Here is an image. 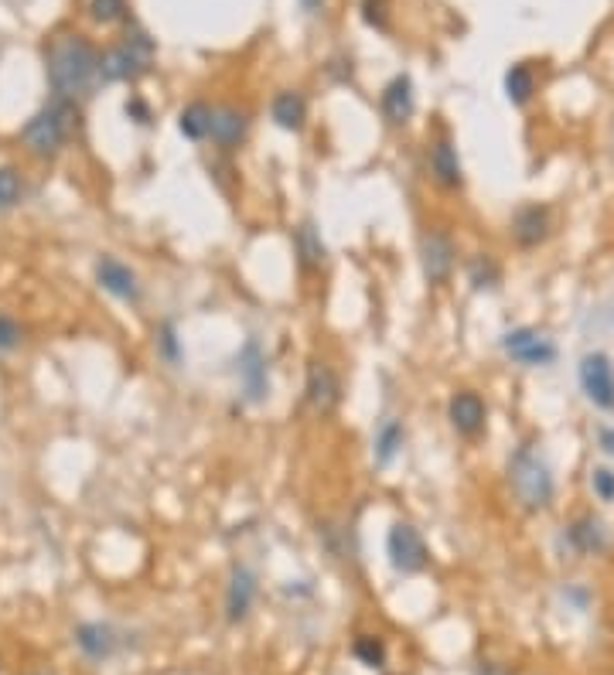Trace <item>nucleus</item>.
Listing matches in <instances>:
<instances>
[{
    "mask_svg": "<svg viewBox=\"0 0 614 675\" xmlns=\"http://www.w3.org/2000/svg\"><path fill=\"white\" fill-rule=\"evenodd\" d=\"M454 263H458V249H454V239L447 236L444 229H427L420 236V270L423 280L430 287H441V283L451 280Z\"/></svg>",
    "mask_w": 614,
    "mask_h": 675,
    "instance_id": "obj_6",
    "label": "nucleus"
},
{
    "mask_svg": "<svg viewBox=\"0 0 614 675\" xmlns=\"http://www.w3.org/2000/svg\"><path fill=\"white\" fill-rule=\"evenodd\" d=\"M294 249H297V263H301L304 273H318L321 266H325V260H328V246H325V239H321V232H318V225H314V222L297 225Z\"/></svg>",
    "mask_w": 614,
    "mask_h": 675,
    "instance_id": "obj_18",
    "label": "nucleus"
},
{
    "mask_svg": "<svg viewBox=\"0 0 614 675\" xmlns=\"http://www.w3.org/2000/svg\"><path fill=\"white\" fill-rule=\"evenodd\" d=\"M570 546L577 549V553L584 556H597L608 549V529H604L601 519H594V515H584V519H577L570 525Z\"/></svg>",
    "mask_w": 614,
    "mask_h": 675,
    "instance_id": "obj_20",
    "label": "nucleus"
},
{
    "mask_svg": "<svg viewBox=\"0 0 614 675\" xmlns=\"http://www.w3.org/2000/svg\"><path fill=\"white\" fill-rule=\"evenodd\" d=\"M103 55L93 48L86 35H58L48 48V82L58 99H79L93 89L99 79Z\"/></svg>",
    "mask_w": 614,
    "mask_h": 675,
    "instance_id": "obj_1",
    "label": "nucleus"
},
{
    "mask_svg": "<svg viewBox=\"0 0 614 675\" xmlns=\"http://www.w3.org/2000/svg\"><path fill=\"white\" fill-rule=\"evenodd\" d=\"M403 444H406L403 423L396 420V416H386L376 430V440H372V457H376L379 468H389V464L396 461V454L403 450Z\"/></svg>",
    "mask_w": 614,
    "mask_h": 675,
    "instance_id": "obj_21",
    "label": "nucleus"
},
{
    "mask_svg": "<svg viewBox=\"0 0 614 675\" xmlns=\"http://www.w3.org/2000/svg\"><path fill=\"white\" fill-rule=\"evenodd\" d=\"M76 645L89 658H106L116 648L113 628H106V624H82V628L76 631Z\"/></svg>",
    "mask_w": 614,
    "mask_h": 675,
    "instance_id": "obj_23",
    "label": "nucleus"
},
{
    "mask_svg": "<svg viewBox=\"0 0 614 675\" xmlns=\"http://www.w3.org/2000/svg\"><path fill=\"white\" fill-rule=\"evenodd\" d=\"M21 338H24L21 324L11 314H0V352H14L21 345Z\"/></svg>",
    "mask_w": 614,
    "mask_h": 675,
    "instance_id": "obj_29",
    "label": "nucleus"
},
{
    "mask_svg": "<svg viewBox=\"0 0 614 675\" xmlns=\"http://www.w3.org/2000/svg\"><path fill=\"white\" fill-rule=\"evenodd\" d=\"M413 106H417V99H413V79L410 75H396V79H389V86L383 89V96H379V110H383L386 123H393V127L410 123Z\"/></svg>",
    "mask_w": 614,
    "mask_h": 675,
    "instance_id": "obj_16",
    "label": "nucleus"
},
{
    "mask_svg": "<svg viewBox=\"0 0 614 675\" xmlns=\"http://www.w3.org/2000/svg\"><path fill=\"white\" fill-rule=\"evenodd\" d=\"M96 280H99V287H103L106 294H113L116 300H127V304L140 300L137 273L130 270L123 260H116V256H99L96 260Z\"/></svg>",
    "mask_w": 614,
    "mask_h": 675,
    "instance_id": "obj_13",
    "label": "nucleus"
},
{
    "mask_svg": "<svg viewBox=\"0 0 614 675\" xmlns=\"http://www.w3.org/2000/svg\"><path fill=\"white\" fill-rule=\"evenodd\" d=\"M270 116L273 123H277L280 130L287 133H301L304 123H307V103L301 93H290V89H284V93L273 96L270 103Z\"/></svg>",
    "mask_w": 614,
    "mask_h": 675,
    "instance_id": "obj_19",
    "label": "nucleus"
},
{
    "mask_svg": "<svg viewBox=\"0 0 614 675\" xmlns=\"http://www.w3.org/2000/svg\"><path fill=\"white\" fill-rule=\"evenodd\" d=\"M502 280V270H499V263L492 260L488 253H478V256H471V263H468V283L475 290H492L495 283Z\"/></svg>",
    "mask_w": 614,
    "mask_h": 675,
    "instance_id": "obj_25",
    "label": "nucleus"
},
{
    "mask_svg": "<svg viewBox=\"0 0 614 675\" xmlns=\"http://www.w3.org/2000/svg\"><path fill=\"white\" fill-rule=\"evenodd\" d=\"M236 372L243 382V393L250 403H263L270 393V369H267V355H263L260 341H246L243 352L236 355Z\"/></svg>",
    "mask_w": 614,
    "mask_h": 675,
    "instance_id": "obj_10",
    "label": "nucleus"
},
{
    "mask_svg": "<svg viewBox=\"0 0 614 675\" xmlns=\"http://www.w3.org/2000/svg\"><path fill=\"white\" fill-rule=\"evenodd\" d=\"M250 133V113L236 110V106H215L212 116V144H219L222 150L239 147Z\"/></svg>",
    "mask_w": 614,
    "mask_h": 675,
    "instance_id": "obj_17",
    "label": "nucleus"
},
{
    "mask_svg": "<svg viewBox=\"0 0 614 675\" xmlns=\"http://www.w3.org/2000/svg\"><path fill=\"white\" fill-rule=\"evenodd\" d=\"M352 652H355L359 662L369 665V669H383V665H386V645H383V638H376V635L355 638Z\"/></svg>",
    "mask_w": 614,
    "mask_h": 675,
    "instance_id": "obj_27",
    "label": "nucleus"
},
{
    "mask_svg": "<svg viewBox=\"0 0 614 675\" xmlns=\"http://www.w3.org/2000/svg\"><path fill=\"white\" fill-rule=\"evenodd\" d=\"M304 399L307 406H311L314 413L328 416L338 410V403H342V379H338V372L331 369L328 362H307V375H304Z\"/></svg>",
    "mask_w": 614,
    "mask_h": 675,
    "instance_id": "obj_8",
    "label": "nucleus"
},
{
    "mask_svg": "<svg viewBox=\"0 0 614 675\" xmlns=\"http://www.w3.org/2000/svg\"><path fill=\"white\" fill-rule=\"evenodd\" d=\"M509 485H512V495L519 498L522 508H529V512H539V508H546L553 502V471L550 464L543 461V457L536 454V450L529 447H519L516 454H512L509 461Z\"/></svg>",
    "mask_w": 614,
    "mask_h": 675,
    "instance_id": "obj_3",
    "label": "nucleus"
},
{
    "mask_svg": "<svg viewBox=\"0 0 614 675\" xmlns=\"http://www.w3.org/2000/svg\"><path fill=\"white\" fill-rule=\"evenodd\" d=\"M536 93V75L529 65H512L505 72V96H509L512 106H526Z\"/></svg>",
    "mask_w": 614,
    "mask_h": 675,
    "instance_id": "obj_24",
    "label": "nucleus"
},
{
    "mask_svg": "<svg viewBox=\"0 0 614 675\" xmlns=\"http://www.w3.org/2000/svg\"><path fill=\"white\" fill-rule=\"evenodd\" d=\"M597 440H601V447L614 457V427H604L601 433H597Z\"/></svg>",
    "mask_w": 614,
    "mask_h": 675,
    "instance_id": "obj_34",
    "label": "nucleus"
},
{
    "mask_svg": "<svg viewBox=\"0 0 614 675\" xmlns=\"http://www.w3.org/2000/svg\"><path fill=\"white\" fill-rule=\"evenodd\" d=\"M475 675H509L505 669H495V665H485V669H478Z\"/></svg>",
    "mask_w": 614,
    "mask_h": 675,
    "instance_id": "obj_36",
    "label": "nucleus"
},
{
    "mask_svg": "<svg viewBox=\"0 0 614 675\" xmlns=\"http://www.w3.org/2000/svg\"><path fill=\"white\" fill-rule=\"evenodd\" d=\"M580 389L597 410H614V365L604 352L580 358Z\"/></svg>",
    "mask_w": 614,
    "mask_h": 675,
    "instance_id": "obj_9",
    "label": "nucleus"
},
{
    "mask_svg": "<svg viewBox=\"0 0 614 675\" xmlns=\"http://www.w3.org/2000/svg\"><path fill=\"white\" fill-rule=\"evenodd\" d=\"M76 123H79V113L76 106L69 103V99H52V103L45 106V110H38L35 116L28 120V127L21 130V140L24 147H28V154L35 157H55L58 150L72 140V133H76Z\"/></svg>",
    "mask_w": 614,
    "mask_h": 675,
    "instance_id": "obj_2",
    "label": "nucleus"
},
{
    "mask_svg": "<svg viewBox=\"0 0 614 675\" xmlns=\"http://www.w3.org/2000/svg\"><path fill=\"white\" fill-rule=\"evenodd\" d=\"M591 485H594V495L601 498V502H614V471H608V468H594Z\"/></svg>",
    "mask_w": 614,
    "mask_h": 675,
    "instance_id": "obj_30",
    "label": "nucleus"
},
{
    "mask_svg": "<svg viewBox=\"0 0 614 675\" xmlns=\"http://www.w3.org/2000/svg\"><path fill=\"white\" fill-rule=\"evenodd\" d=\"M502 352L519 365L539 369V365H553L557 362V345L536 328H512L502 335Z\"/></svg>",
    "mask_w": 614,
    "mask_h": 675,
    "instance_id": "obj_7",
    "label": "nucleus"
},
{
    "mask_svg": "<svg viewBox=\"0 0 614 675\" xmlns=\"http://www.w3.org/2000/svg\"><path fill=\"white\" fill-rule=\"evenodd\" d=\"M301 4H304V11H307V14L325 11V0H301Z\"/></svg>",
    "mask_w": 614,
    "mask_h": 675,
    "instance_id": "obj_35",
    "label": "nucleus"
},
{
    "mask_svg": "<svg viewBox=\"0 0 614 675\" xmlns=\"http://www.w3.org/2000/svg\"><path fill=\"white\" fill-rule=\"evenodd\" d=\"M253 600H256V573L250 566H236L229 577L226 587V618L229 624H239L250 618L253 611Z\"/></svg>",
    "mask_w": 614,
    "mask_h": 675,
    "instance_id": "obj_15",
    "label": "nucleus"
},
{
    "mask_svg": "<svg viewBox=\"0 0 614 675\" xmlns=\"http://www.w3.org/2000/svg\"><path fill=\"white\" fill-rule=\"evenodd\" d=\"M212 116H215V106L188 103L178 116V130L185 133L188 140H205V137H212Z\"/></svg>",
    "mask_w": 614,
    "mask_h": 675,
    "instance_id": "obj_22",
    "label": "nucleus"
},
{
    "mask_svg": "<svg viewBox=\"0 0 614 675\" xmlns=\"http://www.w3.org/2000/svg\"><path fill=\"white\" fill-rule=\"evenodd\" d=\"M386 556L396 573H420V570H427V563H430V549L423 543L420 529H413L410 522H396L393 529H389Z\"/></svg>",
    "mask_w": 614,
    "mask_h": 675,
    "instance_id": "obj_5",
    "label": "nucleus"
},
{
    "mask_svg": "<svg viewBox=\"0 0 614 675\" xmlns=\"http://www.w3.org/2000/svg\"><path fill=\"white\" fill-rule=\"evenodd\" d=\"M161 352L168 362H181V348H178V335H174L171 324H164L161 328Z\"/></svg>",
    "mask_w": 614,
    "mask_h": 675,
    "instance_id": "obj_31",
    "label": "nucleus"
},
{
    "mask_svg": "<svg viewBox=\"0 0 614 675\" xmlns=\"http://www.w3.org/2000/svg\"><path fill=\"white\" fill-rule=\"evenodd\" d=\"M427 164H430V178H434L444 191H458V188H464V164H461V154H458V147H454L447 137H441V140H437V144H430Z\"/></svg>",
    "mask_w": 614,
    "mask_h": 675,
    "instance_id": "obj_14",
    "label": "nucleus"
},
{
    "mask_svg": "<svg viewBox=\"0 0 614 675\" xmlns=\"http://www.w3.org/2000/svg\"><path fill=\"white\" fill-rule=\"evenodd\" d=\"M24 198V181L18 168H11V164H4L0 168V212H7V208H14Z\"/></svg>",
    "mask_w": 614,
    "mask_h": 675,
    "instance_id": "obj_26",
    "label": "nucleus"
},
{
    "mask_svg": "<svg viewBox=\"0 0 614 675\" xmlns=\"http://www.w3.org/2000/svg\"><path fill=\"white\" fill-rule=\"evenodd\" d=\"M447 420H451V427L458 430L461 437H478L488 420L485 399H481L475 389H461V393H454L451 403H447Z\"/></svg>",
    "mask_w": 614,
    "mask_h": 675,
    "instance_id": "obj_12",
    "label": "nucleus"
},
{
    "mask_svg": "<svg viewBox=\"0 0 614 675\" xmlns=\"http://www.w3.org/2000/svg\"><path fill=\"white\" fill-rule=\"evenodd\" d=\"M553 232V212L546 205H522L516 215H512V239L522 249H536L550 239Z\"/></svg>",
    "mask_w": 614,
    "mask_h": 675,
    "instance_id": "obj_11",
    "label": "nucleus"
},
{
    "mask_svg": "<svg viewBox=\"0 0 614 675\" xmlns=\"http://www.w3.org/2000/svg\"><path fill=\"white\" fill-rule=\"evenodd\" d=\"M154 38L147 35V31H127L123 41H116L110 52L103 55V62H99V75H103L106 82H134L140 79L144 72H151L154 65Z\"/></svg>",
    "mask_w": 614,
    "mask_h": 675,
    "instance_id": "obj_4",
    "label": "nucleus"
},
{
    "mask_svg": "<svg viewBox=\"0 0 614 675\" xmlns=\"http://www.w3.org/2000/svg\"><path fill=\"white\" fill-rule=\"evenodd\" d=\"M89 14H93L99 24H113L127 18V0H89Z\"/></svg>",
    "mask_w": 614,
    "mask_h": 675,
    "instance_id": "obj_28",
    "label": "nucleus"
},
{
    "mask_svg": "<svg viewBox=\"0 0 614 675\" xmlns=\"http://www.w3.org/2000/svg\"><path fill=\"white\" fill-rule=\"evenodd\" d=\"M383 0H365L362 4V14H365V21L372 24V28H386V11H383Z\"/></svg>",
    "mask_w": 614,
    "mask_h": 675,
    "instance_id": "obj_32",
    "label": "nucleus"
},
{
    "mask_svg": "<svg viewBox=\"0 0 614 675\" xmlns=\"http://www.w3.org/2000/svg\"><path fill=\"white\" fill-rule=\"evenodd\" d=\"M127 116L134 123H147V120H151V110H147V106L140 103V99H130V103H127Z\"/></svg>",
    "mask_w": 614,
    "mask_h": 675,
    "instance_id": "obj_33",
    "label": "nucleus"
}]
</instances>
